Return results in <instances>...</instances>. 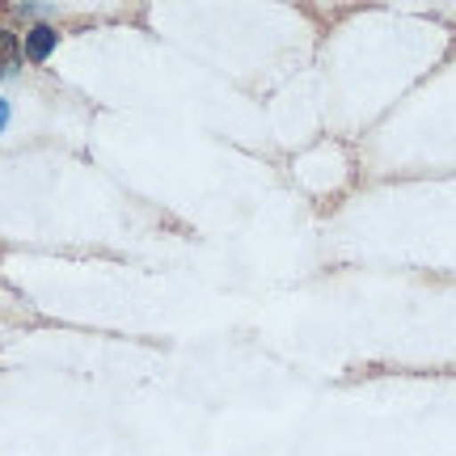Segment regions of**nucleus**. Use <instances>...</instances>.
<instances>
[{"label":"nucleus","instance_id":"obj_1","mask_svg":"<svg viewBox=\"0 0 456 456\" xmlns=\"http://www.w3.org/2000/svg\"><path fill=\"white\" fill-rule=\"evenodd\" d=\"M51 51H55V30H51V26H34V30L26 34V55H30L34 64H43Z\"/></svg>","mask_w":456,"mask_h":456},{"label":"nucleus","instance_id":"obj_2","mask_svg":"<svg viewBox=\"0 0 456 456\" xmlns=\"http://www.w3.org/2000/svg\"><path fill=\"white\" fill-rule=\"evenodd\" d=\"M17 55H21V51H17V38L9 30H0V77H9L17 68Z\"/></svg>","mask_w":456,"mask_h":456},{"label":"nucleus","instance_id":"obj_3","mask_svg":"<svg viewBox=\"0 0 456 456\" xmlns=\"http://www.w3.org/2000/svg\"><path fill=\"white\" fill-rule=\"evenodd\" d=\"M4 123H9V102H0V131H4Z\"/></svg>","mask_w":456,"mask_h":456}]
</instances>
